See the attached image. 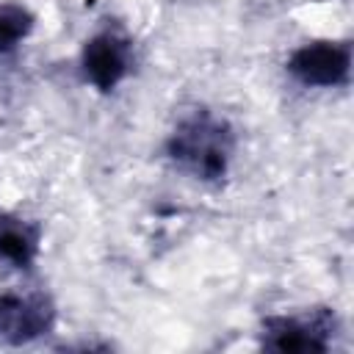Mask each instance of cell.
<instances>
[{"label":"cell","instance_id":"2","mask_svg":"<svg viewBox=\"0 0 354 354\" xmlns=\"http://www.w3.org/2000/svg\"><path fill=\"white\" fill-rule=\"evenodd\" d=\"M340 321L332 307H310L301 313H277L260 321V346L279 354H324L332 348Z\"/></svg>","mask_w":354,"mask_h":354},{"label":"cell","instance_id":"6","mask_svg":"<svg viewBox=\"0 0 354 354\" xmlns=\"http://www.w3.org/2000/svg\"><path fill=\"white\" fill-rule=\"evenodd\" d=\"M41 252V227L19 213L0 210V263L28 271Z\"/></svg>","mask_w":354,"mask_h":354},{"label":"cell","instance_id":"7","mask_svg":"<svg viewBox=\"0 0 354 354\" xmlns=\"http://www.w3.org/2000/svg\"><path fill=\"white\" fill-rule=\"evenodd\" d=\"M36 28V17L22 3H0V55L14 53Z\"/></svg>","mask_w":354,"mask_h":354},{"label":"cell","instance_id":"3","mask_svg":"<svg viewBox=\"0 0 354 354\" xmlns=\"http://www.w3.org/2000/svg\"><path fill=\"white\" fill-rule=\"evenodd\" d=\"M285 69L307 88H340L351 77V44L337 39L304 41L288 55Z\"/></svg>","mask_w":354,"mask_h":354},{"label":"cell","instance_id":"4","mask_svg":"<svg viewBox=\"0 0 354 354\" xmlns=\"http://www.w3.org/2000/svg\"><path fill=\"white\" fill-rule=\"evenodd\" d=\"M58 310L47 293L6 290L0 293V346H28L55 329Z\"/></svg>","mask_w":354,"mask_h":354},{"label":"cell","instance_id":"1","mask_svg":"<svg viewBox=\"0 0 354 354\" xmlns=\"http://www.w3.org/2000/svg\"><path fill=\"white\" fill-rule=\"evenodd\" d=\"M166 158L199 183H221L235 158V130L224 116L194 108L169 133Z\"/></svg>","mask_w":354,"mask_h":354},{"label":"cell","instance_id":"5","mask_svg":"<svg viewBox=\"0 0 354 354\" xmlns=\"http://www.w3.org/2000/svg\"><path fill=\"white\" fill-rule=\"evenodd\" d=\"M133 66V41L119 30H100L86 39L80 50V69L86 83L100 94H111Z\"/></svg>","mask_w":354,"mask_h":354}]
</instances>
